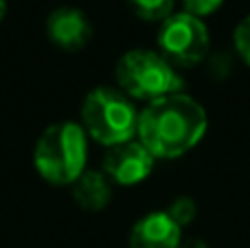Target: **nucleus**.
I'll list each match as a JSON object with an SVG mask.
<instances>
[{"mask_svg":"<svg viewBox=\"0 0 250 248\" xmlns=\"http://www.w3.org/2000/svg\"><path fill=\"white\" fill-rule=\"evenodd\" d=\"M222 4H224V0H182L185 11L191 13V16H195V18H200V20L211 16V13H215Z\"/></svg>","mask_w":250,"mask_h":248,"instance_id":"nucleus-13","label":"nucleus"},{"mask_svg":"<svg viewBox=\"0 0 250 248\" xmlns=\"http://www.w3.org/2000/svg\"><path fill=\"white\" fill-rule=\"evenodd\" d=\"M88 134L82 123L57 121L40 134L33 149L35 171L46 183L66 187L86 171Z\"/></svg>","mask_w":250,"mask_h":248,"instance_id":"nucleus-2","label":"nucleus"},{"mask_svg":"<svg viewBox=\"0 0 250 248\" xmlns=\"http://www.w3.org/2000/svg\"><path fill=\"white\" fill-rule=\"evenodd\" d=\"M4 13H7V0H0V20L4 18Z\"/></svg>","mask_w":250,"mask_h":248,"instance_id":"nucleus-15","label":"nucleus"},{"mask_svg":"<svg viewBox=\"0 0 250 248\" xmlns=\"http://www.w3.org/2000/svg\"><path fill=\"white\" fill-rule=\"evenodd\" d=\"M134 16L145 22H165L173 13L176 0H127Z\"/></svg>","mask_w":250,"mask_h":248,"instance_id":"nucleus-10","label":"nucleus"},{"mask_svg":"<svg viewBox=\"0 0 250 248\" xmlns=\"http://www.w3.org/2000/svg\"><path fill=\"white\" fill-rule=\"evenodd\" d=\"M167 213H169V218L182 228V227H189L195 220V215H198V205H195V200H191L189 196H180L169 205Z\"/></svg>","mask_w":250,"mask_h":248,"instance_id":"nucleus-11","label":"nucleus"},{"mask_svg":"<svg viewBox=\"0 0 250 248\" xmlns=\"http://www.w3.org/2000/svg\"><path fill=\"white\" fill-rule=\"evenodd\" d=\"M233 42H235L237 55L250 66V16H246L237 26H235Z\"/></svg>","mask_w":250,"mask_h":248,"instance_id":"nucleus-12","label":"nucleus"},{"mask_svg":"<svg viewBox=\"0 0 250 248\" xmlns=\"http://www.w3.org/2000/svg\"><path fill=\"white\" fill-rule=\"evenodd\" d=\"M117 83L129 99L156 101L182 92V77L158 51L132 48L117 62Z\"/></svg>","mask_w":250,"mask_h":248,"instance_id":"nucleus-4","label":"nucleus"},{"mask_svg":"<svg viewBox=\"0 0 250 248\" xmlns=\"http://www.w3.org/2000/svg\"><path fill=\"white\" fill-rule=\"evenodd\" d=\"M156 44H158V53L171 66L189 68L200 64L208 55L211 38L204 20L187 11H178L160 22Z\"/></svg>","mask_w":250,"mask_h":248,"instance_id":"nucleus-5","label":"nucleus"},{"mask_svg":"<svg viewBox=\"0 0 250 248\" xmlns=\"http://www.w3.org/2000/svg\"><path fill=\"white\" fill-rule=\"evenodd\" d=\"M182 228L169 218L167 211H151L143 215L129 233V248H178Z\"/></svg>","mask_w":250,"mask_h":248,"instance_id":"nucleus-8","label":"nucleus"},{"mask_svg":"<svg viewBox=\"0 0 250 248\" xmlns=\"http://www.w3.org/2000/svg\"><path fill=\"white\" fill-rule=\"evenodd\" d=\"M46 35L62 51H82L92 40V24L88 16L77 7H60L48 13Z\"/></svg>","mask_w":250,"mask_h":248,"instance_id":"nucleus-7","label":"nucleus"},{"mask_svg":"<svg viewBox=\"0 0 250 248\" xmlns=\"http://www.w3.org/2000/svg\"><path fill=\"white\" fill-rule=\"evenodd\" d=\"M208 119L200 101L185 92L149 101L138 114L136 139L158 161L180 158L195 147L207 134Z\"/></svg>","mask_w":250,"mask_h":248,"instance_id":"nucleus-1","label":"nucleus"},{"mask_svg":"<svg viewBox=\"0 0 250 248\" xmlns=\"http://www.w3.org/2000/svg\"><path fill=\"white\" fill-rule=\"evenodd\" d=\"M73 200L88 213H99L112 200V183L101 169H86L73 183Z\"/></svg>","mask_w":250,"mask_h":248,"instance_id":"nucleus-9","label":"nucleus"},{"mask_svg":"<svg viewBox=\"0 0 250 248\" xmlns=\"http://www.w3.org/2000/svg\"><path fill=\"white\" fill-rule=\"evenodd\" d=\"M178 248H211L204 240H198V237H191V240H182Z\"/></svg>","mask_w":250,"mask_h":248,"instance_id":"nucleus-14","label":"nucleus"},{"mask_svg":"<svg viewBox=\"0 0 250 248\" xmlns=\"http://www.w3.org/2000/svg\"><path fill=\"white\" fill-rule=\"evenodd\" d=\"M154 163L156 158L141 141H127V143L108 147L101 161V171L108 176L110 183L132 187V185L143 183L154 171Z\"/></svg>","mask_w":250,"mask_h":248,"instance_id":"nucleus-6","label":"nucleus"},{"mask_svg":"<svg viewBox=\"0 0 250 248\" xmlns=\"http://www.w3.org/2000/svg\"><path fill=\"white\" fill-rule=\"evenodd\" d=\"M138 114L127 95L117 88L99 86L83 97L82 127L92 141L114 147L136 139Z\"/></svg>","mask_w":250,"mask_h":248,"instance_id":"nucleus-3","label":"nucleus"}]
</instances>
